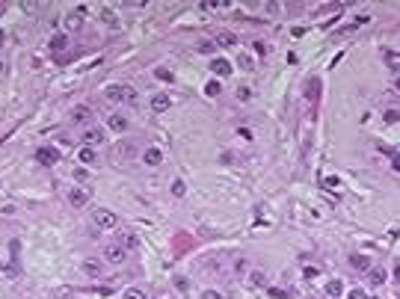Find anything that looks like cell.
Segmentation results:
<instances>
[{"instance_id":"cell-30","label":"cell","mask_w":400,"mask_h":299,"mask_svg":"<svg viewBox=\"0 0 400 299\" xmlns=\"http://www.w3.org/2000/svg\"><path fill=\"white\" fill-rule=\"evenodd\" d=\"M237 95H240V101H249V98H252V89H246V86H240V89H237Z\"/></svg>"},{"instance_id":"cell-23","label":"cell","mask_w":400,"mask_h":299,"mask_svg":"<svg viewBox=\"0 0 400 299\" xmlns=\"http://www.w3.org/2000/svg\"><path fill=\"white\" fill-rule=\"evenodd\" d=\"M62 48H65V36H57V39L51 42V51H54V54H59Z\"/></svg>"},{"instance_id":"cell-38","label":"cell","mask_w":400,"mask_h":299,"mask_svg":"<svg viewBox=\"0 0 400 299\" xmlns=\"http://www.w3.org/2000/svg\"><path fill=\"white\" fill-rule=\"evenodd\" d=\"M0 12H3V3H0Z\"/></svg>"},{"instance_id":"cell-26","label":"cell","mask_w":400,"mask_h":299,"mask_svg":"<svg viewBox=\"0 0 400 299\" xmlns=\"http://www.w3.org/2000/svg\"><path fill=\"white\" fill-rule=\"evenodd\" d=\"M350 299H368V293L362 290V287H353V290H350Z\"/></svg>"},{"instance_id":"cell-28","label":"cell","mask_w":400,"mask_h":299,"mask_svg":"<svg viewBox=\"0 0 400 299\" xmlns=\"http://www.w3.org/2000/svg\"><path fill=\"white\" fill-rule=\"evenodd\" d=\"M202 299H223V293H220V290H205Z\"/></svg>"},{"instance_id":"cell-13","label":"cell","mask_w":400,"mask_h":299,"mask_svg":"<svg viewBox=\"0 0 400 299\" xmlns=\"http://www.w3.org/2000/svg\"><path fill=\"white\" fill-rule=\"evenodd\" d=\"M237 65H240L243 71H255V56H252L249 51H240V54H237Z\"/></svg>"},{"instance_id":"cell-33","label":"cell","mask_w":400,"mask_h":299,"mask_svg":"<svg viewBox=\"0 0 400 299\" xmlns=\"http://www.w3.org/2000/svg\"><path fill=\"white\" fill-rule=\"evenodd\" d=\"M385 119H388V122H397V119H400V113H397V110H388V113H385Z\"/></svg>"},{"instance_id":"cell-16","label":"cell","mask_w":400,"mask_h":299,"mask_svg":"<svg viewBox=\"0 0 400 299\" xmlns=\"http://www.w3.org/2000/svg\"><path fill=\"white\" fill-rule=\"evenodd\" d=\"M83 273H86V276H92V279H98L104 270H101V264H98V261H83Z\"/></svg>"},{"instance_id":"cell-22","label":"cell","mask_w":400,"mask_h":299,"mask_svg":"<svg viewBox=\"0 0 400 299\" xmlns=\"http://www.w3.org/2000/svg\"><path fill=\"white\" fill-rule=\"evenodd\" d=\"M104 21H107V27H110V30H119V21H116V15H113L110 9H104Z\"/></svg>"},{"instance_id":"cell-6","label":"cell","mask_w":400,"mask_h":299,"mask_svg":"<svg viewBox=\"0 0 400 299\" xmlns=\"http://www.w3.org/2000/svg\"><path fill=\"white\" fill-rule=\"evenodd\" d=\"M169 107H172V98H169V95H163V92L152 95V110H154V113H166Z\"/></svg>"},{"instance_id":"cell-10","label":"cell","mask_w":400,"mask_h":299,"mask_svg":"<svg viewBox=\"0 0 400 299\" xmlns=\"http://www.w3.org/2000/svg\"><path fill=\"white\" fill-rule=\"evenodd\" d=\"M213 45H223V48H237V36L223 30V33H216V36H213Z\"/></svg>"},{"instance_id":"cell-24","label":"cell","mask_w":400,"mask_h":299,"mask_svg":"<svg viewBox=\"0 0 400 299\" xmlns=\"http://www.w3.org/2000/svg\"><path fill=\"white\" fill-rule=\"evenodd\" d=\"M249 284H252V287L264 284V273H252V276H249Z\"/></svg>"},{"instance_id":"cell-25","label":"cell","mask_w":400,"mask_h":299,"mask_svg":"<svg viewBox=\"0 0 400 299\" xmlns=\"http://www.w3.org/2000/svg\"><path fill=\"white\" fill-rule=\"evenodd\" d=\"M205 92H208L210 98H213V95H220V83H216V80H210V83L205 86Z\"/></svg>"},{"instance_id":"cell-21","label":"cell","mask_w":400,"mask_h":299,"mask_svg":"<svg viewBox=\"0 0 400 299\" xmlns=\"http://www.w3.org/2000/svg\"><path fill=\"white\" fill-rule=\"evenodd\" d=\"M368 273H371V281H374V284H380V281H385V270H382V267H371Z\"/></svg>"},{"instance_id":"cell-4","label":"cell","mask_w":400,"mask_h":299,"mask_svg":"<svg viewBox=\"0 0 400 299\" xmlns=\"http://www.w3.org/2000/svg\"><path fill=\"white\" fill-rule=\"evenodd\" d=\"M104 258L110 261V264H122V261L128 258V249L119 246V243H110V246H104Z\"/></svg>"},{"instance_id":"cell-35","label":"cell","mask_w":400,"mask_h":299,"mask_svg":"<svg viewBox=\"0 0 400 299\" xmlns=\"http://www.w3.org/2000/svg\"><path fill=\"white\" fill-rule=\"evenodd\" d=\"M394 276H397V279H400V264H397V267H394Z\"/></svg>"},{"instance_id":"cell-34","label":"cell","mask_w":400,"mask_h":299,"mask_svg":"<svg viewBox=\"0 0 400 299\" xmlns=\"http://www.w3.org/2000/svg\"><path fill=\"white\" fill-rule=\"evenodd\" d=\"M391 166H394V169L400 172V157H394V160H391Z\"/></svg>"},{"instance_id":"cell-15","label":"cell","mask_w":400,"mask_h":299,"mask_svg":"<svg viewBox=\"0 0 400 299\" xmlns=\"http://www.w3.org/2000/svg\"><path fill=\"white\" fill-rule=\"evenodd\" d=\"M350 264H353L356 270H371V258H368V255H353Z\"/></svg>"},{"instance_id":"cell-27","label":"cell","mask_w":400,"mask_h":299,"mask_svg":"<svg viewBox=\"0 0 400 299\" xmlns=\"http://www.w3.org/2000/svg\"><path fill=\"white\" fill-rule=\"evenodd\" d=\"M172 193H175V196H184V181H175V184H172Z\"/></svg>"},{"instance_id":"cell-2","label":"cell","mask_w":400,"mask_h":299,"mask_svg":"<svg viewBox=\"0 0 400 299\" xmlns=\"http://www.w3.org/2000/svg\"><path fill=\"white\" fill-rule=\"evenodd\" d=\"M107 98H110V101H119V104H133V101H136V92H133V86L119 83V86H110V89H107Z\"/></svg>"},{"instance_id":"cell-7","label":"cell","mask_w":400,"mask_h":299,"mask_svg":"<svg viewBox=\"0 0 400 299\" xmlns=\"http://www.w3.org/2000/svg\"><path fill=\"white\" fill-rule=\"evenodd\" d=\"M80 27H83V9L65 15V30H68V33H75V30H80Z\"/></svg>"},{"instance_id":"cell-17","label":"cell","mask_w":400,"mask_h":299,"mask_svg":"<svg viewBox=\"0 0 400 299\" xmlns=\"http://www.w3.org/2000/svg\"><path fill=\"white\" fill-rule=\"evenodd\" d=\"M107 125H110L113 131H119V133L128 131V119H125V116H110V119H107Z\"/></svg>"},{"instance_id":"cell-20","label":"cell","mask_w":400,"mask_h":299,"mask_svg":"<svg viewBox=\"0 0 400 299\" xmlns=\"http://www.w3.org/2000/svg\"><path fill=\"white\" fill-rule=\"evenodd\" d=\"M80 163H95V148L92 145L80 148Z\"/></svg>"},{"instance_id":"cell-37","label":"cell","mask_w":400,"mask_h":299,"mask_svg":"<svg viewBox=\"0 0 400 299\" xmlns=\"http://www.w3.org/2000/svg\"><path fill=\"white\" fill-rule=\"evenodd\" d=\"M0 74H3V59H0Z\"/></svg>"},{"instance_id":"cell-14","label":"cell","mask_w":400,"mask_h":299,"mask_svg":"<svg viewBox=\"0 0 400 299\" xmlns=\"http://www.w3.org/2000/svg\"><path fill=\"white\" fill-rule=\"evenodd\" d=\"M83 142H89V145H101V142H104V131H101V128H89V131L83 133Z\"/></svg>"},{"instance_id":"cell-19","label":"cell","mask_w":400,"mask_h":299,"mask_svg":"<svg viewBox=\"0 0 400 299\" xmlns=\"http://www.w3.org/2000/svg\"><path fill=\"white\" fill-rule=\"evenodd\" d=\"M122 243H125V249H136V246H139V237L131 234V231H125V234H122Z\"/></svg>"},{"instance_id":"cell-8","label":"cell","mask_w":400,"mask_h":299,"mask_svg":"<svg viewBox=\"0 0 400 299\" xmlns=\"http://www.w3.org/2000/svg\"><path fill=\"white\" fill-rule=\"evenodd\" d=\"M210 68H213V74H216V77H229V74H231V62H229V59H223V56H216V59L210 62Z\"/></svg>"},{"instance_id":"cell-9","label":"cell","mask_w":400,"mask_h":299,"mask_svg":"<svg viewBox=\"0 0 400 299\" xmlns=\"http://www.w3.org/2000/svg\"><path fill=\"white\" fill-rule=\"evenodd\" d=\"M36 160H39V163H57L59 160V151H57V148H39V151H36Z\"/></svg>"},{"instance_id":"cell-3","label":"cell","mask_w":400,"mask_h":299,"mask_svg":"<svg viewBox=\"0 0 400 299\" xmlns=\"http://www.w3.org/2000/svg\"><path fill=\"white\" fill-rule=\"evenodd\" d=\"M92 219H95V225H98V228H104V231H110V228H116V225H119L116 213H113V210H107V207L95 210V213H92Z\"/></svg>"},{"instance_id":"cell-32","label":"cell","mask_w":400,"mask_h":299,"mask_svg":"<svg viewBox=\"0 0 400 299\" xmlns=\"http://www.w3.org/2000/svg\"><path fill=\"white\" fill-rule=\"evenodd\" d=\"M154 74H157V77H160V80H172V71H163V68H157Z\"/></svg>"},{"instance_id":"cell-5","label":"cell","mask_w":400,"mask_h":299,"mask_svg":"<svg viewBox=\"0 0 400 299\" xmlns=\"http://www.w3.org/2000/svg\"><path fill=\"white\" fill-rule=\"evenodd\" d=\"M68 202H71V207H83V205H89V193L83 190V187H71Z\"/></svg>"},{"instance_id":"cell-36","label":"cell","mask_w":400,"mask_h":299,"mask_svg":"<svg viewBox=\"0 0 400 299\" xmlns=\"http://www.w3.org/2000/svg\"><path fill=\"white\" fill-rule=\"evenodd\" d=\"M394 86H397V92H400V77H397V83H394Z\"/></svg>"},{"instance_id":"cell-11","label":"cell","mask_w":400,"mask_h":299,"mask_svg":"<svg viewBox=\"0 0 400 299\" xmlns=\"http://www.w3.org/2000/svg\"><path fill=\"white\" fill-rule=\"evenodd\" d=\"M89 116H92V110H89L86 104H80V107H75V110H71V122H77V125H86V122H89Z\"/></svg>"},{"instance_id":"cell-31","label":"cell","mask_w":400,"mask_h":299,"mask_svg":"<svg viewBox=\"0 0 400 299\" xmlns=\"http://www.w3.org/2000/svg\"><path fill=\"white\" fill-rule=\"evenodd\" d=\"M341 290H344V287H341V281H332V284H329V293H332V296H338Z\"/></svg>"},{"instance_id":"cell-29","label":"cell","mask_w":400,"mask_h":299,"mask_svg":"<svg viewBox=\"0 0 400 299\" xmlns=\"http://www.w3.org/2000/svg\"><path fill=\"white\" fill-rule=\"evenodd\" d=\"M213 48H216L213 42H202V45H199V51H202V54H213Z\"/></svg>"},{"instance_id":"cell-12","label":"cell","mask_w":400,"mask_h":299,"mask_svg":"<svg viewBox=\"0 0 400 299\" xmlns=\"http://www.w3.org/2000/svg\"><path fill=\"white\" fill-rule=\"evenodd\" d=\"M142 163H149V166L163 163V151H160V148H145V151H142Z\"/></svg>"},{"instance_id":"cell-18","label":"cell","mask_w":400,"mask_h":299,"mask_svg":"<svg viewBox=\"0 0 400 299\" xmlns=\"http://www.w3.org/2000/svg\"><path fill=\"white\" fill-rule=\"evenodd\" d=\"M122 299H149V296H145V290H142V287H128Z\"/></svg>"},{"instance_id":"cell-1","label":"cell","mask_w":400,"mask_h":299,"mask_svg":"<svg viewBox=\"0 0 400 299\" xmlns=\"http://www.w3.org/2000/svg\"><path fill=\"white\" fill-rule=\"evenodd\" d=\"M136 157V145L131 142V139H119L113 148H110V160L113 163H128V160H133Z\"/></svg>"}]
</instances>
